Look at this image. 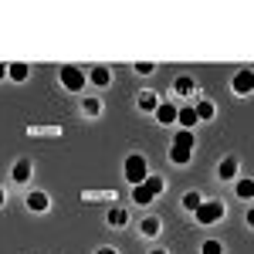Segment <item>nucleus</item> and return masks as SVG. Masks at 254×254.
<instances>
[{
  "instance_id": "f257e3e1",
  "label": "nucleus",
  "mask_w": 254,
  "mask_h": 254,
  "mask_svg": "<svg viewBox=\"0 0 254 254\" xmlns=\"http://www.w3.org/2000/svg\"><path fill=\"white\" fill-rule=\"evenodd\" d=\"M58 81L64 92H81L85 85H88V75L81 71L78 64H61L58 68Z\"/></svg>"
},
{
  "instance_id": "f03ea898",
  "label": "nucleus",
  "mask_w": 254,
  "mask_h": 254,
  "mask_svg": "<svg viewBox=\"0 0 254 254\" xmlns=\"http://www.w3.org/2000/svg\"><path fill=\"white\" fill-rule=\"evenodd\" d=\"M122 176L136 187V183H142L146 176H149V163H146V156H139V153H132V156H126V163H122Z\"/></svg>"
},
{
  "instance_id": "7ed1b4c3",
  "label": "nucleus",
  "mask_w": 254,
  "mask_h": 254,
  "mask_svg": "<svg viewBox=\"0 0 254 254\" xmlns=\"http://www.w3.org/2000/svg\"><path fill=\"white\" fill-rule=\"evenodd\" d=\"M193 217H196L200 227H210V224H217V220L224 217V203H220V200H203L193 210Z\"/></svg>"
},
{
  "instance_id": "20e7f679",
  "label": "nucleus",
  "mask_w": 254,
  "mask_h": 254,
  "mask_svg": "<svg viewBox=\"0 0 254 254\" xmlns=\"http://www.w3.org/2000/svg\"><path fill=\"white\" fill-rule=\"evenodd\" d=\"M231 88H234V95H251V88H254V71L251 68H244V71H237L234 81H231Z\"/></svg>"
},
{
  "instance_id": "39448f33",
  "label": "nucleus",
  "mask_w": 254,
  "mask_h": 254,
  "mask_svg": "<svg viewBox=\"0 0 254 254\" xmlns=\"http://www.w3.org/2000/svg\"><path fill=\"white\" fill-rule=\"evenodd\" d=\"M81 200L85 203H112V200H119V193L109 187V190H81Z\"/></svg>"
},
{
  "instance_id": "423d86ee",
  "label": "nucleus",
  "mask_w": 254,
  "mask_h": 254,
  "mask_svg": "<svg viewBox=\"0 0 254 254\" xmlns=\"http://www.w3.org/2000/svg\"><path fill=\"white\" fill-rule=\"evenodd\" d=\"M24 203H27V210H34V214H44V210L51 207V200H48V193H44V190H31Z\"/></svg>"
},
{
  "instance_id": "0eeeda50",
  "label": "nucleus",
  "mask_w": 254,
  "mask_h": 254,
  "mask_svg": "<svg viewBox=\"0 0 254 254\" xmlns=\"http://www.w3.org/2000/svg\"><path fill=\"white\" fill-rule=\"evenodd\" d=\"M85 75H88V81H92L95 88H109V85H112V71H109L105 64H95V68L85 71Z\"/></svg>"
},
{
  "instance_id": "6e6552de",
  "label": "nucleus",
  "mask_w": 254,
  "mask_h": 254,
  "mask_svg": "<svg viewBox=\"0 0 254 254\" xmlns=\"http://www.w3.org/2000/svg\"><path fill=\"white\" fill-rule=\"evenodd\" d=\"M153 116H156L159 126H173V122H176V105H173V102H159Z\"/></svg>"
},
{
  "instance_id": "1a4fd4ad",
  "label": "nucleus",
  "mask_w": 254,
  "mask_h": 254,
  "mask_svg": "<svg viewBox=\"0 0 254 254\" xmlns=\"http://www.w3.org/2000/svg\"><path fill=\"white\" fill-rule=\"evenodd\" d=\"M31 173H34L31 159H17V163H14V170H10V176H14V183H27V180H31Z\"/></svg>"
},
{
  "instance_id": "9d476101",
  "label": "nucleus",
  "mask_w": 254,
  "mask_h": 254,
  "mask_svg": "<svg viewBox=\"0 0 254 254\" xmlns=\"http://www.w3.org/2000/svg\"><path fill=\"white\" fill-rule=\"evenodd\" d=\"M217 176H220V180H237V159L224 156L220 163H217Z\"/></svg>"
},
{
  "instance_id": "9b49d317",
  "label": "nucleus",
  "mask_w": 254,
  "mask_h": 254,
  "mask_svg": "<svg viewBox=\"0 0 254 254\" xmlns=\"http://www.w3.org/2000/svg\"><path fill=\"white\" fill-rule=\"evenodd\" d=\"M176 122H180L183 129H190V132H193V126L200 122V119H196V112H193V105H183V109H176Z\"/></svg>"
},
{
  "instance_id": "f8f14e48",
  "label": "nucleus",
  "mask_w": 254,
  "mask_h": 254,
  "mask_svg": "<svg viewBox=\"0 0 254 254\" xmlns=\"http://www.w3.org/2000/svg\"><path fill=\"white\" fill-rule=\"evenodd\" d=\"M159 102H163V98H159L153 88H142V95H139V109H142V112H156Z\"/></svg>"
},
{
  "instance_id": "ddd939ff",
  "label": "nucleus",
  "mask_w": 254,
  "mask_h": 254,
  "mask_svg": "<svg viewBox=\"0 0 254 254\" xmlns=\"http://www.w3.org/2000/svg\"><path fill=\"white\" fill-rule=\"evenodd\" d=\"M31 139H48V136H61V126H27Z\"/></svg>"
},
{
  "instance_id": "4468645a",
  "label": "nucleus",
  "mask_w": 254,
  "mask_h": 254,
  "mask_svg": "<svg viewBox=\"0 0 254 254\" xmlns=\"http://www.w3.org/2000/svg\"><path fill=\"white\" fill-rule=\"evenodd\" d=\"M173 92H176V95H193V92H196V81L190 78V75H180V78L173 81Z\"/></svg>"
},
{
  "instance_id": "2eb2a0df",
  "label": "nucleus",
  "mask_w": 254,
  "mask_h": 254,
  "mask_svg": "<svg viewBox=\"0 0 254 254\" xmlns=\"http://www.w3.org/2000/svg\"><path fill=\"white\" fill-rule=\"evenodd\" d=\"M190 159H193V149H187V146H170V163L183 166V163H190Z\"/></svg>"
},
{
  "instance_id": "dca6fc26",
  "label": "nucleus",
  "mask_w": 254,
  "mask_h": 254,
  "mask_svg": "<svg viewBox=\"0 0 254 254\" xmlns=\"http://www.w3.org/2000/svg\"><path fill=\"white\" fill-rule=\"evenodd\" d=\"M132 200H136L139 207H146V203H153L156 196H153V190H149L146 183H136V187H132Z\"/></svg>"
},
{
  "instance_id": "f3484780",
  "label": "nucleus",
  "mask_w": 254,
  "mask_h": 254,
  "mask_svg": "<svg viewBox=\"0 0 254 254\" xmlns=\"http://www.w3.org/2000/svg\"><path fill=\"white\" fill-rule=\"evenodd\" d=\"M193 112H196V119L203 122V119H214L217 116V105H214V102H207V98H200V102L193 105Z\"/></svg>"
},
{
  "instance_id": "a211bd4d",
  "label": "nucleus",
  "mask_w": 254,
  "mask_h": 254,
  "mask_svg": "<svg viewBox=\"0 0 254 254\" xmlns=\"http://www.w3.org/2000/svg\"><path fill=\"white\" fill-rule=\"evenodd\" d=\"M234 190H237L241 200H251V196H254V180H251V176H241V180L234 183Z\"/></svg>"
},
{
  "instance_id": "6ab92c4d",
  "label": "nucleus",
  "mask_w": 254,
  "mask_h": 254,
  "mask_svg": "<svg viewBox=\"0 0 254 254\" xmlns=\"http://www.w3.org/2000/svg\"><path fill=\"white\" fill-rule=\"evenodd\" d=\"M129 224V210L126 207H112L109 210V227H126Z\"/></svg>"
},
{
  "instance_id": "aec40b11",
  "label": "nucleus",
  "mask_w": 254,
  "mask_h": 254,
  "mask_svg": "<svg viewBox=\"0 0 254 254\" xmlns=\"http://www.w3.org/2000/svg\"><path fill=\"white\" fill-rule=\"evenodd\" d=\"M159 227H163V224H159V217H142V220H139V231H142L146 237H156Z\"/></svg>"
},
{
  "instance_id": "412c9836",
  "label": "nucleus",
  "mask_w": 254,
  "mask_h": 254,
  "mask_svg": "<svg viewBox=\"0 0 254 254\" xmlns=\"http://www.w3.org/2000/svg\"><path fill=\"white\" fill-rule=\"evenodd\" d=\"M81 112L95 119L98 112H102V98H95V95H85V98H81Z\"/></svg>"
},
{
  "instance_id": "4be33fe9",
  "label": "nucleus",
  "mask_w": 254,
  "mask_h": 254,
  "mask_svg": "<svg viewBox=\"0 0 254 254\" xmlns=\"http://www.w3.org/2000/svg\"><path fill=\"white\" fill-rule=\"evenodd\" d=\"M180 203H183V210H187V214H193L196 207H200V203H203V196L196 193V190H187V193H183V200H180Z\"/></svg>"
},
{
  "instance_id": "5701e85b",
  "label": "nucleus",
  "mask_w": 254,
  "mask_h": 254,
  "mask_svg": "<svg viewBox=\"0 0 254 254\" xmlns=\"http://www.w3.org/2000/svg\"><path fill=\"white\" fill-rule=\"evenodd\" d=\"M27 75H31V68L27 64H7V78H14V81H27Z\"/></svg>"
},
{
  "instance_id": "b1692460",
  "label": "nucleus",
  "mask_w": 254,
  "mask_h": 254,
  "mask_svg": "<svg viewBox=\"0 0 254 254\" xmlns=\"http://www.w3.org/2000/svg\"><path fill=\"white\" fill-rule=\"evenodd\" d=\"M142 183H146V187L153 190V196H159L163 190H166V180H163V176H156V173H149L146 180H142Z\"/></svg>"
},
{
  "instance_id": "393cba45",
  "label": "nucleus",
  "mask_w": 254,
  "mask_h": 254,
  "mask_svg": "<svg viewBox=\"0 0 254 254\" xmlns=\"http://www.w3.org/2000/svg\"><path fill=\"white\" fill-rule=\"evenodd\" d=\"M173 146H187V149H193V146H196L193 132H190V129H180V132H176V139H173Z\"/></svg>"
},
{
  "instance_id": "a878e982",
  "label": "nucleus",
  "mask_w": 254,
  "mask_h": 254,
  "mask_svg": "<svg viewBox=\"0 0 254 254\" xmlns=\"http://www.w3.org/2000/svg\"><path fill=\"white\" fill-rule=\"evenodd\" d=\"M200 254H224V244L220 241H203L200 244Z\"/></svg>"
},
{
  "instance_id": "bb28decb",
  "label": "nucleus",
  "mask_w": 254,
  "mask_h": 254,
  "mask_svg": "<svg viewBox=\"0 0 254 254\" xmlns=\"http://www.w3.org/2000/svg\"><path fill=\"white\" fill-rule=\"evenodd\" d=\"M136 71H139V75H153V71H156V64H153V61H139Z\"/></svg>"
},
{
  "instance_id": "cd10ccee",
  "label": "nucleus",
  "mask_w": 254,
  "mask_h": 254,
  "mask_svg": "<svg viewBox=\"0 0 254 254\" xmlns=\"http://www.w3.org/2000/svg\"><path fill=\"white\" fill-rule=\"evenodd\" d=\"M95 254H119V251H116V248H109V244H105V248H98Z\"/></svg>"
},
{
  "instance_id": "c85d7f7f",
  "label": "nucleus",
  "mask_w": 254,
  "mask_h": 254,
  "mask_svg": "<svg viewBox=\"0 0 254 254\" xmlns=\"http://www.w3.org/2000/svg\"><path fill=\"white\" fill-rule=\"evenodd\" d=\"M7 78V64H0V81Z\"/></svg>"
},
{
  "instance_id": "c756f323",
  "label": "nucleus",
  "mask_w": 254,
  "mask_h": 254,
  "mask_svg": "<svg viewBox=\"0 0 254 254\" xmlns=\"http://www.w3.org/2000/svg\"><path fill=\"white\" fill-rule=\"evenodd\" d=\"M3 203H7V193H3V190H0V207H3Z\"/></svg>"
},
{
  "instance_id": "7c9ffc66",
  "label": "nucleus",
  "mask_w": 254,
  "mask_h": 254,
  "mask_svg": "<svg viewBox=\"0 0 254 254\" xmlns=\"http://www.w3.org/2000/svg\"><path fill=\"white\" fill-rule=\"evenodd\" d=\"M149 254H166V248H156V251H149Z\"/></svg>"
}]
</instances>
